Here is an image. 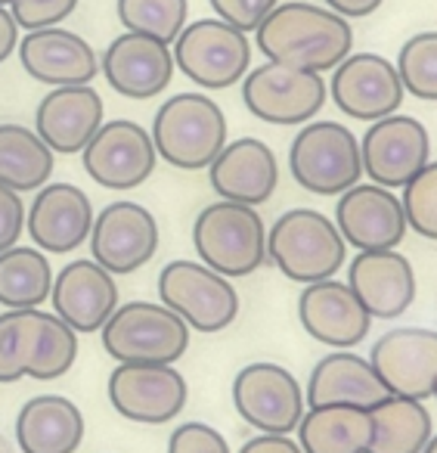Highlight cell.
I'll use <instances>...</instances> for the list:
<instances>
[{
    "mask_svg": "<svg viewBox=\"0 0 437 453\" xmlns=\"http://www.w3.org/2000/svg\"><path fill=\"white\" fill-rule=\"evenodd\" d=\"M397 75L416 100L437 103V32H418L397 53Z\"/></svg>",
    "mask_w": 437,
    "mask_h": 453,
    "instance_id": "obj_34",
    "label": "cell"
},
{
    "mask_svg": "<svg viewBox=\"0 0 437 453\" xmlns=\"http://www.w3.org/2000/svg\"><path fill=\"white\" fill-rule=\"evenodd\" d=\"M385 0H323V7H329L332 13L344 16V19H366Z\"/></svg>",
    "mask_w": 437,
    "mask_h": 453,
    "instance_id": "obj_42",
    "label": "cell"
},
{
    "mask_svg": "<svg viewBox=\"0 0 437 453\" xmlns=\"http://www.w3.org/2000/svg\"><path fill=\"white\" fill-rule=\"evenodd\" d=\"M94 205L75 183H44L26 211V226L34 249L69 255L90 240Z\"/></svg>",
    "mask_w": 437,
    "mask_h": 453,
    "instance_id": "obj_20",
    "label": "cell"
},
{
    "mask_svg": "<svg viewBox=\"0 0 437 453\" xmlns=\"http://www.w3.org/2000/svg\"><path fill=\"white\" fill-rule=\"evenodd\" d=\"M431 397H434V401H437V382H434V391H431Z\"/></svg>",
    "mask_w": 437,
    "mask_h": 453,
    "instance_id": "obj_47",
    "label": "cell"
},
{
    "mask_svg": "<svg viewBox=\"0 0 437 453\" xmlns=\"http://www.w3.org/2000/svg\"><path fill=\"white\" fill-rule=\"evenodd\" d=\"M348 242L335 220L313 208H288L267 226V261L292 283H319L338 277Z\"/></svg>",
    "mask_w": 437,
    "mask_h": 453,
    "instance_id": "obj_2",
    "label": "cell"
},
{
    "mask_svg": "<svg viewBox=\"0 0 437 453\" xmlns=\"http://www.w3.org/2000/svg\"><path fill=\"white\" fill-rule=\"evenodd\" d=\"M304 391L280 364L257 360L233 379V407L261 434H292L304 416Z\"/></svg>",
    "mask_w": 437,
    "mask_h": 453,
    "instance_id": "obj_10",
    "label": "cell"
},
{
    "mask_svg": "<svg viewBox=\"0 0 437 453\" xmlns=\"http://www.w3.org/2000/svg\"><path fill=\"white\" fill-rule=\"evenodd\" d=\"M329 94L348 119L379 121L400 109L406 90L397 75V65L379 53H350L332 69Z\"/></svg>",
    "mask_w": 437,
    "mask_h": 453,
    "instance_id": "obj_16",
    "label": "cell"
},
{
    "mask_svg": "<svg viewBox=\"0 0 437 453\" xmlns=\"http://www.w3.org/2000/svg\"><path fill=\"white\" fill-rule=\"evenodd\" d=\"M381 397H387V388L375 376L369 357H360L354 351H332L323 360H317L304 388V401L310 407L350 403V407L369 410Z\"/></svg>",
    "mask_w": 437,
    "mask_h": 453,
    "instance_id": "obj_26",
    "label": "cell"
},
{
    "mask_svg": "<svg viewBox=\"0 0 437 453\" xmlns=\"http://www.w3.org/2000/svg\"><path fill=\"white\" fill-rule=\"evenodd\" d=\"M295 183L313 196H341L363 177L360 140L341 121H307L288 146Z\"/></svg>",
    "mask_w": 437,
    "mask_h": 453,
    "instance_id": "obj_5",
    "label": "cell"
},
{
    "mask_svg": "<svg viewBox=\"0 0 437 453\" xmlns=\"http://www.w3.org/2000/svg\"><path fill=\"white\" fill-rule=\"evenodd\" d=\"M103 127V96L90 84L53 88L34 112L38 137L59 156H78Z\"/></svg>",
    "mask_w": 437,
    "mask_h": 453,
    "instance_id": "obj_25",
    "label": "cell"
},
{
    "mask_svg": "<svg viewBox=\"0 0 437 453\" xmlns=\"http://www.w3.org/2000/svg\"><path fill=\"white\" fill-rule=\"evenodd\" d=\"M16 47H19V26H16L10 7H0V65L13 57Z\"/></svg>",
    "mask_w": 437,
    "mask_h": 453,
    "instance_id": "obj_43",
    "label": "cell"
},
{
    "mask_svg": "<svg viewBox=\"0 0 437 453\" xmlns=\"http://www.w3.org/2000/svg\"><path fill=\"white\" fill-rule=\"evenodd\" d=\"M208 183L226 202L251 208L261 205L276 193V183H280L276 152L257 137L233 140L208 165Z\"/></svg>",
    "mask_w": 437,
    "mask_h": 453,
    "instance_id": "obj_22",
    "label": "cell"
},
{
    "mask_svg": "<svg viewBox=\"0 0 437 453\" xmlns=\"http://www.w3.org/2000/svg\"><path fill=\"white\" fill-rule=\"evenodd\" d=\"M422 453H437V434H431L428 444H425V450H422Z\"/></svg>",
    "mask_w": 437,
    "mask_h": 453,
    "instance_id": "obj_44",
    "label": "cell"
},
{
    "mask_svg": "<svg viewBox=\"0 0 437 453\" xmlns=\"http://www.w3.org/2000/svg\"><path fill=\"white\" fill-rule=\"evenodd\" d=\"M78 0H13L10 13H13L16 26L26 32H38V28H57L75 13Z\"/></svg>",
    "mask_w": 437,
    "mask_h": 453,
    "instance_id": "obj_37",
    "label": "cell"
},
{
    "mask_svg": "<svg viewBox=\"0 0 437 453\" xmlns=\"http://www.w3.org/2000/svg\"><path fill=\"white\" fill-rule=\"evenodd\" d=\"M403 214L412 234L437 242V162H428L410 183L403 187Z\"/></svg>",
    "mask_w": 437,
    "mask_h": 453,
    "instance_id": "obj_36",
    "label": "cell"
},
{
    "mask_svg": "<svg viewBox=\"0 0 437 453\" xmlns=\"http://www.w3.org/2000/svg\"><path fill=\"white\" fill-rule=\"evenodd\" d=\"M109 403L140 426H165L183 413L189 385L174 364H119L109 376Z\"/></svg>",
    "mask_w": 437,
    "mask_h": 453,
    "instance_id": "obj_11",
    "label": "cell"
},
{
    "mask_svg": "<svg viewBox=\"0 0 437 453\" xmlns=\"http://www.w3.org/2000/svg\"><path fill=\"white\" fill-rule=\"evenodd\" d=\"M53 271L41 249L13 246L0 252V304L7 311H34L50 302Z\"/></svg>",
    "mask_w": 437,
    "mask_h": 453,
    "instance_id": "obj_31",
    "label": "cell"
},
{
    "mask_svg": "<svg viewBox=\"0 0 437 453\" xmlns=\"http://www.w3.org/2000/svg\"><path fill=\"white\" fill-rule=\"evenodd\" d=\"M50 302L75 333H100L119 308V283L94 258H78L53 277Z\"/></svg>",
    "mask_w": 437,
    "mask_h": 453,
    "instance_id": "obj_21",
    "label": "cell"
},
{
    "mask_svg": "<svg viewBox=\"0 0 437 453\" xmlns=\"http://www.w3.org/2000/svg\"><path fill=\"white\" fill-rule=\"evenodd\" d=\"M84 441V413L63 395H38L16 416V444L22 453H75Z\"/></svg>",
    "mask_w": 437,
    "mask_h": 453,
    "instance_id": "obj_27",
    "label": "cell"
},
{
    "mask_svg": "<svg viewBox=\"0 0 437 453\" xmlns=\"http://www.w3.org/2000/svg\"><path fill=\"white\" fill-rule=\"evenodd\" d=\"M81 162L90 180H96L100 187L134 189L152 177L158 152L146 127L131 119H115L103 121L94 140L84 146Z\"/></svg>",
    "mask_w": 437,
    "mask_h": 453,
    "instance_id": "obj_14",
    "label": "cell"
},
{
    "mask_svg": "<svg viewBox=\"0 0 437 453\" xmlns=\"http://www.w3.org/2000/svg\"><path fill=\"white\" fill-rule=\"evenodd\" d=\"M255 41L270 63L295 65L307 72H332L354 53V32L344 16L329 7L288 0L255 28Z\"/></svg>",
    "mask_w": 437,
    "mask_h": 453,
    "instance_id": "obj_1",
    "label": "cell"
},
{
    "mask_svg": "<svg viewBox=\"0 0 437 453\" xmlns=\"http://www.w3.org/2000/svg\"><path fill=\"white\" fill-rule=\"evenodd\" d=\"M239 453H304L292 434H257V438L245 441Z\"/></svg>",
    "mask_w": 437,
    "mask_h": 453,
    "instance_id": "obj_41",
    "label": "cell"
},
{
    "mask_svg": "<svg viewBox=\"0 0 437 453\" xmlns=\"http://www.w3.org/2000/svg\"><path fill=\"white\" fill-rule=\"evenodd\" d=\"M19 63L28 78L50 88L90 84L100 72L96 50L69 28H38L19 41Z\"/></svg>",
    "mask_w": 437,
    "mask_h": 453,
    "instance_id": "obj_23",
    "label": "cell"
},
{
    "mask_svg": "<svg viewBox=\"0 0 437 453\" xmlns=\"http://www.w3.org/2000/svg\"><path fill=\"white\" fill-rule=\"evenodd\" d=\"M158 302L196 333H224L239 317V292L202 261L177 258L158 273Z\"/></svg>",
    "mask_w": 437,
    "mask_h": 453,
    "instance_id": "obj_7",
    "label": "cell"
},
{
    "mask_svg": "<svg viewBox=\"0 0 437 453\" xmlns=\"http://www.w3.org/2000/svg\"><path fill=\"white\" fill-rule=\"evenodd\" d=\"M295 432L304 453H366L372 441V419L366 407L323 403L304 410Z\"/></svg>",
    "mask_w": 437,
    "mask_h": 453,
    "instance_id": "obj_28",
    "label": "cell"
},
{
    "mask_svg": "<svg viewBox=\"0 0 437 453\" xmlns=\"http://www.w3.org/2000/svg\"><path fill=\"white\" fill-rule=\"evenodd\" d=\"M158 220L140 202H112L94 218L90 226V255L112 277L146 267L158 252Z\"/></svg>",
    "mask_w": 437,
    "mask_h": 453,
    "instance_id": "obj_13",
    "label": "cell"
},
{
    "mask_svg": "<svg viewBox=\"0 0 437 453\" xmlns=\"http://www.w3.org/2000/svg\"><path fill=\"white\" fill-rule=\"evenodd\" d=\"M100 69L115 94L143 103L165 94L177 65L171 44L150 38V35L125 32L106 47Z\"/></svg>",
    "mask_w": 437,
    "mask_h": 453,
    "instance_id": "obj_18",
    "label": "cell"
},
{
    "mask_svg": "<svg viewBox=\"0 0 437 453\" xmlns=\"http://www.w3.org/2000/svg\"><path fill=\"white\" fill-rule=\"evenodd\" d=\"M208 4L214 7L218 19L230 22L233 28L249 35L273 13V7L280 4V0H208Z\"/></svg>",
    "mask_w": 437,
    "mask_h": 453,
    "instance_id": "obj_39",
    "label": "cell"
},
{
    "mask_svg": "<svg viewBox=\"0 0 437 453\" xmlns=\"http://www.w3.org/2000/svg\"><path fill=\"white\" fill-rule=\"evenodd\" d=\"M369 419H372V441L366 453H422L434 434L428 407L416 397H381L369 407Z\"/></svg>",
    "mask_w": 437,
    "mask_h": 453,
    "instance_id": "obj_29",
    "label": "cell"
},
{
    "mask_svg": "<svg viewBox=\"0 0 437 453\" xmlns=\"http://www.w3.org/2000/svg\"><path fill=\"white\" fill-rule=\"evenodd\" d=\"M193 329L162 302H127L100 329L103 348L119 364H177Z\"/></svg>",
    "mask_w": 437,
    "mask_h": 453,
    "instance_id": "obj_6",
    "label": "cell"
},
{
    "mask_svg": "<svg viewBox=\"0 0 437 453\" xmlns=\"http://www.w3.org/2000/svg\"><path fill=\"white\" fill-rule=\"evenodd\" d=\"M174 65L205 90H226L249 75V35L224 19H196L171 44Z\"/></svg>",
    "mask_w": 437,
    "mask_h": 453,
    "instance_id": "obj_8",
    "label": "cell"
},
{
    "mask_svg": "<svg viewBox=\"0 0 437 453\" xmlns=\"http://www.w3.org/2000/svg\"><path fill=\"white\" fill-rule=\"evenodd\" d=\"M22 230H26V202L16 189L0 187V252L13 249Z\"/></svg>",
    "mask_w": 437,
    "mask_h": 453,
    "instance_id": "obj_40",
    "label": "cell"
},
{
    "mask_svg": "<svg viewBox=\"0 0 437 453\" xmlns=\"http://www.w3.org/2000/svg\"><path fill=\"white\" fill-rule=\"evenodd\" d=\"M57 152L38 137V131L22 125H0V187L28 193L41 189L53 177Z\"/></svg>",
    "mask_w": 437,
    "mask_h": 453,
    "instance_id": "obj_30",
    "label": "cell"
},
{
    "mask_svg": "<svg viewBox=\"0 0 437 453\" xmlns=\"http://www.w3.org/2000/svg\"><path fill=\"white\" fill-rule=\"evenodd\" d=\"M298 320L313 342L335 351H350L369 335L372 317L348 283L319 280L298 296Z\"/></svg>",
    "mask_w": 437,
    "mask_h": 453,
    "instance_id": "obj_19",
    "label": "cell"
},
{
    "mask_svg": "<svg viewBox=\"0 0 437 453\" xmlns=\"http://www.w3.org/2000/svg\"><path fill=\"white\" fill-rule=\"evenodd\" d=\"M326 88L319 72L295 69L282 63H264L242 78V103L255 119L276 127H301L317 119L326 106Z\"/></svg>",
    "mask_w": 437,
    "mask_h": 453,
    "instance_id": "obj_9",
    "label": "cell"
},
{
    "mask_svg": "<svg viewBox=\"0 0 437 453\" xmlns=\"http://www.w3.org/2000/svg\"><path fill=\"white\" fill-rule=\"evenodd\" d=\"M44 311H7L0 314V382H19L32 370L38 351Z\"/></svg>",
    "mask_w": 437,
    "mask_h": 453,
    "instance_id": "obj_32",
    "label": "cell"
},
{
    "mask_svg": "<svg viewBox=\"0 0 437 453\" xmlns=\"http://www.w3.org/2000/svg\"><path fill=\"white\" fill-rule=\"evenodd\" d=\"M193 249L202 265L220 277H249L267 261V226L257 208L239 202H211L193 224Z\"/></svg>",
    "mask_w": 437,
    "mask_h": 453,
    "instance_id": "obj_4",
    "label": "cell"
},
{
    "mask_svg": "<svg viewBox=\"0 0 437 453\" xmlns=\"http://www.w3.org/2000/svg\"><path fill=\"white\" fill-rule=\"evenodd\" d=\"M348 286L372 320H397L416 302V271L410 258L394 249L360 252L348 267Z\"/></svg>",
    "mask_w": 437,
    "mask_h": 453,
    "instance_id": "obj_24",
    "label": "cell"
},
{
    "mask_svg": "<svg viewBox=\"0 0 437 453\" xmlns=\"http://www.w3.org/2000/svg\"><path fill=\"white\" fill-rule=\"evenodd\" d=\"M168 453H233L226 438L208 422H183L171 432Z\"/></svg>",
    "mask_w": 437,
    "mask_h": 453,
    "instance_id": "obj_38",
    "label": "cell"
},
{
    "mask_svg": "<svg viewBox=\"0 0 437 453\" xmlns=\"http://www.w3.org/2000/svg\"><path fill=\"white\" fill-rule=\"evenodd\" d=\"M335 226L356 252L397 249L406 236V214L400 196L379 183H354L335 202Z\"/></svg>",
    "mask_w": 437,
    "mask_h": 453,
    "instance_id": "obj_17",
    "label": "cell"
},
{
    "mask_svg": "<svg viewBox=\"0 0 437 453\" xmlns=\"http://www.w3.org/2000/svg\"><path fill=\"white\" fill-rule=\"evenodd\" d=\"M115 13L127 32L174 44L187 28L189 0H115Z\"/></svg>",
    "mask_w": 437,
    "mask_h": 453,
    "instance_id": "obj_33",
    "label": "cell"
},
{
    "mask_svg": "<svg viewBox=\"0 0 437 453\" xmlns=\"http://www.w3.org/2000/svg\"><path fill=\"white\" fill-rule=\"evenodd\" d=\"M150 137L168 165L205 171L226 146V115L205 94H174L158 106Z\"/></svg>",
    "mask_w": 437,
    "mask_h": 453,
    "instance_id": "obj_3",
    "label": "cell"
},
{
    "mask_svg": "<svg viewBox=\"0 0 437 453\" xmlns=\"http://www.w3.org/2000/svg\"><path fill=\"white\" fill-rule=\"evenodd\" d=\"M369 364L387 388V395L428 401L437 382V329H387L369 351Z\"/></svg>",
    "mask_w": 437,
    "mask_h": 453,
    "instance_id": "obj_15",
    "label": "cell"
},
{
    "mask_svg": "<svg viewBox=\"0 0 437 453\" xmlns=\"http://www.w3.org/2000/svg\"><path fill=\"white\" fill-rule=\"evenodd\" d=\"M10 4H13V0H0V7H10Z\"/></svg>",
    "mask_w": 437,
    "mask_h": 453,
    "instance_id": "obj_46",
    "label": "cell"
},
{
    "mask_svg": "<svg viewBox=\"0 0 437 453\" xmlns=\"http://www.w3.org/2000/svg\"><path fill=\"white\" fill-rule=\"evenodd\" d=\"M75 357H78V333L69 326V323L59 320L57 314H47V311H44L38 351H34L28 379L50 382V379L65 376V372L75 366Z\"/></svg>",
    "mask_w": 437,
    "mask_h": 453,
    "instance_id": "obj_35",
    "label": "cell"
},
{
    "mask_svg": "<svg viewBox=\"0 0 437 453\" xmlns=\"http://www.w3.org/2000/svg\"><path fill=\"white\" fill-rule=\"evenodd\" d=\"M0 453H13V444H10V441L4 438V434H0Z\"/></svg>",
    "mask_w": 437,
    "mask_h": 453,
    "instance_id": "obj_45",
    "label": "cell"
},
{
    "mask_svg": "<svg viewBox=\"0 0 437 453\" xmlns=\"http://www.w3.org/2000/svg\"><path fill=\"white\" fill-rule=\"evenodd\" d=\"M360 156L369 183L403 189L431 162V137L418 119L394 112L366 127L360 140Z\"/></svg>",
    "mask_w": 437,
    "mask_h": 453,
    "instance_id": "obj_12",
    "label": "cell"
}]
</instances>
